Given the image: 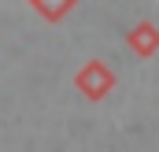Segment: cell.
<instances>
[{"instance_id": "1", "label": "cell", "mask_w": 159, "mask_h": 152, "mask_svg": "<svg viewBox=\"0 0 159 152\" xmlns=\"http://www.w3.org/2000/svg\"><path fill=\"white\" fill-rule=\"evenodd\" d=\"M74 85H78L89 100H104L115 89V71L104 59H89V63H81V71L74 74Z\"/></svg>"}, {"instance_id": "2", "label": "cell", "mask_w": 159, "mask_h": 152, "mask_svg": "<svg viewBox=\"0 0 159 152\" xmlns=\"http://www.w3.org/2000/svg\"><path fill=\"white\" fill-rule=\"evenodd\" d=\"M126 41H129V48L137 52V56H156L159 52V26L156 22H137L129 34H126Z\"/></svg>"}, {"instance_id": "3", "label": "cell", "mask_w": 159, "mask_h": 152, "mask_svg": "<svg viewBox=\"0 0 159 152\" xmlns=\"http://www.w3.org/2000/svg\"><path fill=\"white\" fill-rule=\"evenodd\" d=\"M30 4L37 7V11L48 19V22H59V19H63V15H67V11H70L78 0H30Z\"/></svg>"}]
</instances>
